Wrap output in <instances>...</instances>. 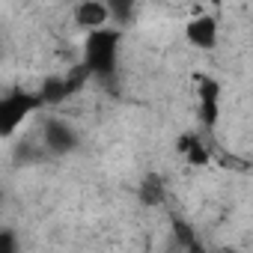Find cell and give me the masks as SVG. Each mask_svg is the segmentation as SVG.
I'll list each match as a JSON object with an SVG mask.
<instances>
[{
  "label": "cell",
  "instance_id": "3957f363",
  "mask_svg": "<svg viewBox=\"0 0 253 253\" xmlns=\"http://www.w3.org/2000/svg\"><path fill=\"white\" fill-rule=\"evenodd\" d=\"M72 18H75L78 30L95 33V30H101L113 21V12L107 6V0H78L75 9H72Z\"/></svg>",
  "mask_w": 253,
  "mask_h": 253
},
{
  "label": "cell",
  "instance_id": "6da1fadb",
  "mask_svg": "<svg viewBox=\"0 0 253 253\" xmlns=\"http://www.w3.org/2000/svg\"><path fill=\"white\" fill-rule=\"evenodd\" d=\"M116 57H119V33L110 27H101L95 33H86L84 42V66L89 75L110 78L116 72Z\"/></svg>",
  "mask_w": 253,
  "mask_h": 253
},
{
  "label": "cell",
  "instance_id": "8992f818",
  "mask_svg": "<svg viewBox=\"0 0 253 253\" xmlns=\"http://www.w3.org/2000/svg\"><path fill=\"white\" fill-rule=\"evenodd\" d=\"M107 6H110L116 21H131V15L137 9V0H107Z\"/></svg>",
  "mask_w": 253,
  "mask_h": 253
},
{
  "label": "cell",
  "instance_id": "7a4b0ae2",
  "mask_svg": "<svg viewBox=\"0 0 253 253\" xmlns=\"http://www.w3.org/2000/svg\"><path fill=\"white\" fill-rule=\"evenodd\" d=\"M45 104V95H36V92H27V89H12L3 95L0 101V128H3V137H15L18 125Z\"/></svg>",
  "mask_w": 253,
  "mask_h": 253
},
{
  "label": "cell",
  "instance_id": "277c9868",
  "mask_svg": "<svg viewBox=\"0 0 253 253\" xmlns=\"http://www.w3.org/2000/svg\"><path fill=\"white\" fill-rule=\"evenodd\" d=\"M185 39H188L197 51H211V48L217 45V39H220V21H217V15L203 12V15L191 18L188 27H185Z\"/></svg>",
  "mask_w": 253,
  "mask_h": 253
},
{
  "label": "cell",
  "instance_id": "5b68a950",
  "mask_svg": "<svg viewBox=\"0 0 253 253\" xmlns=\"http://www.w3.org/2000/svg\"><path fill=\"white\" fill-rule=\"evenodd\" d=\"M45 146H48L51 152H57V155L72 152V149L78 146V134H75V128H72L69 122L51 119V122H45Z\"/></svg>",
  "mask_w": 253,
  "mask_h": 253
}]
</instances>
